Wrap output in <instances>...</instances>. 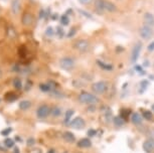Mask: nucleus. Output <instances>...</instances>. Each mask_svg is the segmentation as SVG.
Listing matches in <instances>:
<instances>
[{
    "mask_svg": "<svg viewBox=\"0 0 154 153\" xmlns=\"http://www.w3.org/2000/svg\"><path fill=\"white\" fill-rule=\"evenodd\" d=\"M143 149L145 152L147 153H152L154 151V143L152 142V141H145V142L143 143Z\"/></svg>",
    "mask_w": 154,
    "mask_h": 153,
    "instance_id": "16",
    "label": "nucleus"
},
{
    "mask_svg": "<svg viewBox=\"0 0 154 153\" xmlns=\"http://www.w3.org/2000/svg\"><path fill=\"white\" fill-rule=\"evenodd\" d=\"M90 47H91V44H90V41L88 39L80 38L74 42L75 50H77L80 53H87L90 50Z\"/></svg>",
    "mask_w": 154,
    "mask_h": 153,
    "instance_id": "2",
    "label": "nucleus"
},
{
    "mask_svg": "<svg viewBox=\"0 0 154 153\" xmlns=\"http://www.w3.org/2000/svg\"><path fill=\"white\" fill-rule=\"evenodd\" d=\"M142 117H143L144 119H146V120H151V119H152V117H153V115H152V113H151L150 111L145 110V111H143V113H142Z\"/></svg>",
    "mask_w": 154,
    "mask_h": 153,
    "instance_id": "28",
    "label": "nucleus"
},
{
    "mask_svg": "<svg viewBox=\"0 0 154 153\" xmlns=\"http://www.w3.org/2000/svg\"><path fill=\"white\" fill-rule=\"evenodd\" d=\"M17 99H18V96H17L14 92H8V93L5 94V96H4V100L8 103L15 102Z\"/></svg>",
    "mask_w": 154,
    "mask_h": 153,
    "instance_id": "15",
    "label": "nucleus"
},
{
    "mask_svg": "<svg viewBox=\"0 0 154 153\" xmlns=\"http://www.w3.org/2000/svg\"><path fill=\"white\" fill-rule=\"evenodd\" d=\"M77 153H81V152H77Z\"/></svg>",
    "mask_w": 154,
    "mask_h": 153,
    "instance_id": "44",
    "label": "nucleus"
},
{
    "mask_svg": "<svg viewBox=\"0 0 154 153\" xmlns=\"http://www.w3.org/2000/svg\"><path fill=\"white\" fill-rule=\"evenodd\" d=\"M125 123V119H123L121 116H117V117H114V124L116 126H123Z\"/></svg>",
    "mask_w": 154,
    "mask_h": 153,
    "instance_id": "24",
    "label": "nucleus"
},
{
    "mask_svg": "<svg viewBox=\"0 0 154 153\" xmlns=\"http://www.w3.org/2000/svg\"><path fill=\"white\" fill-rule=\"evenodd\" d=\"M96 0H79V2L84 6H89V5H91L93 2H95Z\"/></svg>",
    "mask_w": 154,
    "mask_h": 153,
    "instance_id": "30",
    "label": "nucleus"
},
{
    "mask_svg": "<svg viewBox=\"0 0 154 153\" xmlns=\"http://www.w3.org/2000/svg\"><path fill=\"white\" fill-rule=\"evenodd\" d=\"M141 50H142V43L139 41L136 42L132 48V53H131V62L132 63H135L136 60H138Z\"/></svg>",
    "mask_w": 154,
    "mask_h": 153,
    "instance_id": "7",
    "label": "nucleus"
},
{
    "mask_svg": "<svg viewBox=\"0 0 154 153\" xmlns=\"http://www.w3.org/2000/svg\"><path fill=\"white\" fill-rule=\"evenodd\" d=\"M131 121L134 125H140L142 122V116L139 113H133L131 115Z\"/></svg>",
    "mask_w": 154,
    "mask_h": 153,
    "instance_id": "18",
    "label": "nucleus"
},
{
    "mask_svg": "<svg viewBox=\"0 0 154 153\" xmlns=\"http://www.w3.org/2000/svg\"><path fill=\"white\" fill-rule=\"evenodd\" d=\"M57 34L59 35V37H63L65 35V30L62 26H57Z\"/></svg>",
    "mask_w": 154,
    "mask_h": 153,
    "instance_id": "31",
    "label": "nucleus"
},
{
    "mask_svg": "<svg viewBox=\"0 0 154 153\" xmlns=\"http://www.w3.org/2000/svg\"><path fill=\"white\" fill-rule=\"evenodd\" d=\"M75 32H77V28H75V27H72L71 30H69V33H68V37H72L75 34Z\"/></svg>",
    "mask_w": 154,
    "mask_h": 153,
    "instance_id": "32",
    "label": "nucleus"
},
{
    "mask_svg": "<svg viewBox=\"0 0 154 153\" xmlns=\"http://www.w3.org/2000/svg\"><path fill=\"white\" fill-rule=\"evenodd\" d=\"M69 23V18L68 15L60 16V24L63 25V26H66V25H68Z\"/></svg>",
    "mask_w": 154,
    "mask_h": 153,
    "instance_id": "26",
    "label": "nucleus"
},
{
    "mask_svg": "<svg viewBox=\"0 0 154 153\" xmlns=\"http://www.w3.org/2000/svg\"><path fill=\"white\" fill-rule=\"evenodd\" d=\"M14 143H15V140L11 139V138H5V140L3 141L4 146H6L7 148H12V147H14Z\"/></svg>",
    "mask_w": 154,
    "mask_h": 153,
    "instance_id": "23",
    "label": "nucleus"
},
{
    "mask_svg": "<svg viewBox=\"0 0 154 153\" xmlns=\"http://www.w3.org/2000/svg\"><path fill=\"white\" fill-rule=\"evenodd\" d=\"M13 153H20V152H19V148H18V147L14 146V148H13Z\"/></svg>",
    "mask_w": 154,
    "mask_h": 153,
    "instance_id": "39",
    "label": "nucleus"
},
{
    "mask_svg": "<svg viewBox=\"0 0 154 153\" xmlns=\"http://www.w3.org/2000/svg\"><path fill=\"white\" fill-rule=\"evenodd\" d=\"M54 34H56V31H54V27L51 26H48V28L45 29V35L48 36V37H53Z\"/></svg>",
    "mask_w": 154,
    "mask_h": 153,
    "instance_id": "25",
    "label": "nucleus"
},
{
    "mask_svg": "<svg viewBox=\"0 0 154 153\" xmlns=\"http://www.w3.org/2000/svg\"><path fill=\"white\" fill-rule=\"evenodd\" d=\"M60 67L65 71H72L75 68V60L69 57H63L60 60Z\"/></svg>",
    "mask_w": 154,
    "mask_h": 153,
    "instance_id": "5",
    "label": "nucleus"
},
{
    "mask_svg": "<svg viewBox=\"0 0 154 153\" xmlns=\"http://www.w3.org/2000/svg\"><path fill=\"white\" fill-rule=\"evenodd\" d=\"M74 110H68L66 111V117H65V122L68 124L69 122V119L72 117V115H74Z\"/></svg>",
    "mask_w": 154,
    "mask_h": 153,
    "instance_id": "27",
    "label": "nucleus"
},
{
    "mask_svg": "<svg viewBox=\"0 0 154 153\" xmlns=\"http://www.w3.org/2000/svg\"><path fill=\"white\" fill-rule=\"evenodd\" d=\"M31 153H42V150H40L39 148H37V149H33Z\"/></svg>",
    "mask_w": 154,
    "mask_h": 153,
    "instance_id": "38",
    "label": "nucleus"
},
{
    "mask_svg": "<svg viewBox=\"0 0 154 153\" xmlns=\"http://www.w3.org/2000/svg\"><path fill=\"white\" fill-rule=\"evenodd\" d=\"M78 100L80 103L85 104V105H95L100 101V99L96 95L89 93V92H82L78 97Z\"/></svg>",
    "mask_w": 154,
    "mask_h": 153,
    "instance_id": "1",
    "label": "nucleus"
},
{
    "mask_svg": "<svg viewBox=\"0 0 154 153\" xmlns=\"http://www.w3.org/2000/svg\"><path fill=\"white\" fill-rule=\"evenodd\" d=\"M63 153H66V152H63Z\"/></svg>",
    "mask_w": 154,
    "mask_h": 153,
    "instance_id": "45",
    "label": "nucleus"
},
{
    "mask_svg": "<svg viewBox=\"0 0 154 153\" xmlns=\"http://www.w3.org/2000/svg\"><path fill=\"white\" fill-rule=\"evenodd\" d=\"M69 124V126H71L72 128L77 129V130H81V129H83L84 127H85L86 122H85V120H84L82 117H77Z\"/></svg>",
    "mask_w": 154,
    "mask_h": 153,
    "instance_id": "9",
    "label": "nucleus"
},
{
    "mask_svg": "<svg viewBox=\"0 0 154 153\" xmlns=\"http://www.w3.org/2000/svg\"><path fill=\"white\" fill-rule=\"evenodd\" d=\"M39 89L43 93H48V92L51 91V86L49 84H40Z\"/></svg>",
    "mask_w": 154,
    "mask_h": 153,
    "instance_id": "22",
    "label": "nucleus"
},
{
    "mask_svg": "<svg viewBox=\"0 0 154 153\" xmlns=\"http://www.w3.org/2000/svg\"><path fill=\"white\" fill-rule=\"evenodd\" d=\"M31 107V102L28 100H23L19 103V108L21 109L22 111H26Z\"/></svg>",
    "mask_w": 154,
    "mask_h": 153,
    "instance_id": "20",
    "label": "nucleus"
},
{
    "mask_svg": "<svg viewBox=\"0 0 154 153\" xmlns=\"http://www.w3.org/2000/svg\"><path fill=\"white\" fill-rule=\"evenodd\" d=\"M51 116H53V117L57 118V117H60V115L63 114V109L60 108V107H59V106H54V107L51 108Z\"/></svg>",
    "mask_w": 154,
    "mask_h": 153,
    "instance_id": "17",
    "label": "nucleus"
},
{
    "mask_svg": "<svg viewBox=\"0 0 154 153\" xmlns=\"http://www.w3.org/2000/svg\"><path fill=\"white\" fill-rule=\"evenodd\" d=\"M48 153H56V150H54V148H51V149H49V150H48Z\"/></svg>",
    "mask_w": 154,
    "mask_h": 153,
    "instance_id": "41",
    "label": "nucleus"
},
{
    "mask_svg": "<svg viewBox=\"0 0 154 153\" xmlns=\"http://www.w3.org/2000/svg\"><path fill=\"white\" fill-rule=\"evenodd\" d=\"M63 140L66 141V142H68V143H74L75 141V135L72 133V132H69V131H66V132H63Z\"/></svg>",
    "mask_w": 154,
    "mask_h": 153,
    "instance_id": "14",
    "label": "nucleus"
},
{
    "mask_svg": "<svg viewBox=\"0 0 154 153\" xmlns=\"http://www.w3.org/2000/svg\"><path fill=\"white\" fill-rule=\"evenodd\" d=\"M12 85L16 90H20V89H22V87H23L21 80H20L19 78H15V79L12 81Z\"/></svg>",
    "mask_w": 154,
    "mask_h": 153,
    "instance_id": "21",
    "label": "nucleus"
},
{
    "mask_svg": "<svg viewBox=\"0 0 154 153\" xmlns=\"http://www.w3.org/2000/svg\"><path fill=\"white\" fill-rule=\"evenodd\" d=\"M14 140L17 141V142H22V139L20 138L19 136H15V138H14Z\"/></svg>",
    "mask_w": 154,
    "mask_h": 153,
    "instance_id": "40",
    "label": "nucleus"
},
{
    "mask_svg": "<svg viewBox=\"0 0 154 153\" xmlns=\"http://www.w3.org/2000/svg\"><path fill=\"white\" fill-rule=\"evenodd\" d=\"M148 50H149V51H153L154 50V41H152L149 45H148Z\"/></svg>",
    "mask_w": 154,
    "mask_h": 153,
    "instance_id": "35",
    "label": "nucleus"
},
{
    "mask_svg": "<svg viewBox=\"0 0 154 153\" xmlns=\"http://www.w3.org/2000/svg\"><path fill=\"white\" fill-rule=\"evenodd\" d=\"M153 35H154V28L153 27L148 26V25H145V24H143L142 26L139 27V36H140L142 39L148 40Z\"/></svg>",
    "mask_w": 154,
    "mask_h": 153,
    "instance_id": "4",
    "label": "nucleus"
},
{
    "mask_svg": "<svg viewBox=\"0 0 154 153\" xmlns=\"http://www.w3.org/2000/svg\"><path fill=\"white\" fill-rule=\"evenodd\" d=\"M51 108H49L48 105H42L37 108L36 110V116L39 119H45V118L48 117V115L51 114Z\"/></svg>",
    "mask_w": 154,
    "mask_h": 153,
    "instance_id": "6",
    "label": "nucleus"
},
{
    "mask_svg": "<svg viewBox=\"0 0 154 153\" xmlns=\"http://www.w3.org/2000/svg\"><path fill=\"white\" fill-rule=\"evenodd\" d=\"M103 7L105 12L114 13L117 11V6L113 2L109 1V0H103Z\"/></svg>",
    "mask_w": 154,
    "mask_h": 153,
    "instance_id": "10",
    "label": "nucleus"
},
{
    "mask_svg": "<svg viewBox=\"0 0 154 153\" xmlns=\"http://www.w3.org/2000/svg\"><path fill=\"white\" fill-rule=\"evenodd\" d=\"M152 110L154 111V104H153V105H152Z\"/></svg>",
    "mask_w": 154,
    "mask_h": 153,
    "instance_id": "43",
    "label": "nucleus"
},
{
    "mask_svg": "<svg viewBox=\"0 0 154 153\" xmlns=\"http://www.w3.org/2000/svg\"><path fill=\"white\" fill-rule=\"evenodd\" d=\"M143 23L148 26L154 27V15L150 12H145L143 15Z\"/></svg>",
    "mask_w": 154,
    "mask_h": 153,
    "instance_id": "12",
    "label": "nucleus"
},
{
    "mask_svg": "<svg viewBox=\"0 0 154 153\" xmlns=\"http://www.w3.org/2000/svg\"><path fill=\"white\" fill-rule=\"evenodd\" d=\"M11 132H12V128H11V127H7V128L1 130L0 134H1V136H8V135H9Z\"/></svg>",
    "mask_w": 154,
    "mask_h": 153,
    "instance_id": "29",
    "label": "nucleus"
},
{
    "mask_svg": "<svg viewBox=\"0 0 154 153\" xmlns=\"http://www.w3.org/2000/svg\"><path fill=\"white\" fill-rule=\"evenodd\" d=\"M90 107H89V111H91V112H93V111H96V106L95 105H89Z\"/></svg>",
    "mask_w": 154,
    "mask_h": 153,
    "instance_id": "37",
    "label": "nucleus"
},
{
    "mask_svg": "<svg viewBox=\"0 0 154 153\" xmlns=\"http://www.w3.org/2000/svg\"><path fill=\"white\" fill-rule=\"evenodd\" d=\"M91 89L95 94H98V95L105 94L106 92L108 91V83L104 82V81L96 82L91 86Z\"/></svg>",
    "mask_w": 154,
    "mask_h": 153,
    "instance_id": "3",
    "label": "nucleus"
},
{
    "mask_svg": "<svg viewBox=\"0 0 154 153\" xmlns=\"http://www.w3.org/2000/svg\"><path fill=\"white\" fill-rule=\"evenodd\" d=\"M77 145L80 148H89V147L92 146V141L89 138H82V139L78 141Z\"/></svg>",
    "mask_w": 154,
    "mask_h": 153,
    "instance_id": "13",
    "label": "nucleus"
},
{
    "mask_svg": "<svg viewBox=\"0 0 154 153\" xmlns=\"http://www.w3.org/2000/svg\"><path fill=\"white\" fill-rule=\"evenodd\" d=\"M1 77H2V71L0 70V78H1Z\"/></svg>",
    "mask_w": 154,
    "mask_h": 153,
    "instance_id": "42",
    "label": "nucleus"
},
{
    "mask_svg": "<svg viewBox=\"0 0 154 153\" xmlns=\"http://www.w3.org/2000/svg\"><path fill=\"white\" fill-rule=\"evenodd\" d=\"M97 63L99 65V67H100L102 70L104 71H107V72H110V71H113V66L110 65V63H107L105 62H101V60H98Z\"/></svg>",
    "mask_w": 154,
    "mask_h": 153,
    "instance_id": "19",
    "label": "nucleus"
},
{
    "mask_svg": "<svg viewBox=\"0 0 154 153\" xmlns=\"http://www.w3.org/2000/svg\"><path fill=\"white\" fill-rule=\"evenodd\" d=\"M88 135H89L90 137L95 136V135H96V130H94V129H90L89 131H88Z\"/></svg>",
    "mask_w": 154,
    "mask_h": 153,
    "instance_id": "34",
    "label": "nucleus"
},
{
    "mask_svg": "<svg viewBox=\"0 0 154 153\" xmlns=\"http://www.w3.org/2000/svg\"><path fill=\"white\" fill-rule=\"evenodd\" d=\"M21 22L24 26H31L34 22V16L32 13L30 12H24L22 14L21 17Z\"/></svg>",
    "mask_w": 154,
    "mask_h": 153,
    "instance_id": "8",
    "label": "nucleus"
},
{
    "mask_svg": "<svg viewBox=\"0 0 154 153\" xmlns=\"http://www.w3.org/2000/svg\"><path fill=\"white\" fill-rule=\"evenodd\" d=\"M7 147L6 146H3V145H1V144H0V151H2V152H6L7 151Z\"/></svg>",
    "mask_w": 154,
    "mask_h": 153,
    "instance_id": "36",
    "label": "nucleus"
},
{
    "mask_svg": "<svg viewBox=\"0 0 154 153\" xmlns=\"http://www.w3.org/2000/svg\"><path fill=\"white\" fill-rule=\"evenodd\" d=\"M26 144H27V146H33L34 144H35V139H34V138H28L27 139V142H26Z\"/></svg>",
    "mask_w": 154,
    "mask_h": 153,
    "instance_id": "33",
    "label": "nucleus"
},
{
    "mask_svg": "<svg viewBox=\"0 0 154 153\" xmlns=\"http://www.w3.org/2000/svg\"><path fill=\"white\" fill-rule=\"evenodd\" d=\"M118 1H120V0H118Z\"/></svg>",
    "mask_w": 154,
    "mask_h": 153,
    "instance_id": "46",
    "label": "nucleus"
},
{
    "mask_svg": "<svg viewBox=\"0 0 154 153\" xmlns=\"http://www.w3.org/2000/svg\"><path fill=\"white\" fill-rule=\"evenodd\" d=\"M11 12L14 15H17V14L20 13V10H21V0H12L11 1Z\"/></svg>",
    "mask_w": 154,
    "mask_h": 153,
    "instance_id": "11",
    "label": "nucleus"
}]
</instances>
